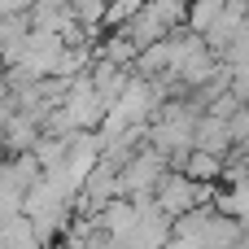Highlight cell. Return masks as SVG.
<instances>
[{"mask_svg":"<svg viewBox=\"0 0 249 249\" xmlns=\"http://www.w3.org/2000/svg\"><path fill=\"white\" fill-rule=\"evenodd\" d=\"M162 175H166V158L153 149H140L127 166H118V197L123 201H153V188Z\"/></svg>","mask_w":249,"mask_h":249,"instance_id":"cell-1","label":"cell"},{"mask_svg":"<svg viewBox=\"0 0 249 249\" xmlns=\"http://www.w3.org/2000/svg\"><path fill=\"white\" fill-rule=\"evenodd\" d=\"M96 228H101V236L114 245V241H123L131 228H136V210H131V201H123V197H114V201H105L101 206V214H96Z\"/></svg>","mask_w":249,"mask_h":249,"instance_id":"cell-2","label":"cell"},{"mask_svg":"<svg viewBox=\"0 0 249 249\" xmlns=\"http://www.w3.org/2000/svg\"><path fill=\"white\" fill-rule=\"evenodd\" d=\"M193 149H197V153H210V158H219V162H223V158L232 153L228 127H223L219 118H206V114H201V118H197V127H193Z\"/></svg>","mask_w":249,"mask_h":249,"instance_id":"cell-3","label":"cell"},{"mask_svg":"<svg viewBox=\"0 0 249 249\" xmlns=\"http://www.w3.org/2000/svg\"><path fill=\"white\" fill-rule=\"evenodd\" d=\"M175 175H184L188 184H210V188H219V175H223V162H219V158H210V153H197V149H188Z\"/></svg>","mask_w":249,"mask_h":249,"instance_id":"cell-4","label":"cell"},{"mask_svg":"<svg viewBox=\"0 0 249 249\" xmlns=\"http://www.w3.org/2000/svg\"><path fill=\"white\" fill-rule=\"evenodd\" d=\"M83 197L101 210L105 201H114L118 197V171L114 166H105V162H96L92 171H88V179H83Z\"/></svg>","mask_w":249,"mask_h":249,"instance_id":"cell-5","label":"cell"},{"mask_svg":"<svg viewBox=\"0 0 249 249\" xmlns=\"http://www.w3.org/2000/svg\"><path fill=\"white\" fill-rule=\"evenodd\" d=\"M35 140H39V127L13 114V118L4 123V144H0V149H4V158H22V153L35 149Z\"/></svg>","mask_w":249,"mask_h":249,"instance_id":"cell-6","label":"cell"},{"mask_svg":"<svg viewBox=\"0 0 249 249\" xmlns=\"http://www.w3.org/2000/svg\"><path fill=\"white\" fill-rule=\"evenodd\" d=\"M219 18H223V0H197V4H184V31H193V35H206Z\"/></svg>","mask_w":249,"mask_h":249,"instance_id":"cell-7","label":"cell"},{"mask_svg":"<svg viewBox=\"0 0 249 249\" xmlns=\"http://www.w3.org/2000/svg\"><path fill=\"white\" fill-rule=\"evenodd\" d=\"M210 210L214 214H223V219H232V223H245V188H214V201H210Z\"/></svg>","mask_w":249,"mask_h":249,"instance_id":"cell-8","label":"cell"},{"mask_svg":"<svg viewBox=\"0 0 249 249\" xmlns=\"http://www.w3.org/2000/svg\"><path fill=\"white\" fill-rule=\"evenodd\" d=\"M144 9H149V18L171 35V31H184V4L179 0H144Z\"/></svg>","mask_w":249,"mask_h":249,"instance_id":"cell-9","label":"cell"},{"mask_svg":"<svg viewBox=\"0 0 249 249\" xmlns=\"http://www.w3.org/2000/svg\"><path fill=\"white\" fill-rule=\"evenodd\" d=\"M31 162L39 166V175L53 171V166H61V162H66V140H48V136H39L35 149H31Z\"/></svg>","mask_w":249,"mask_h":249,"instance_id":"cell-10","label":"cell"},{"mask_svg":"<svg viewBox=\"0 0 249 249\" xmlns=\"http://www.w3.org/2000/svg\"><path fill=\"white\" fill-rule=\"evenodd\" d=\"M0 241H4V249H44L39 241H35V232H31V223L18 214V219H9L4 228H0Z\"/></svg>","mask_w":249,"mask_h":249,"instance_id":"cell-11","label":"cell"},{"mask_svg":"<svg viewBox=\"0 0 249 249\" xmlns=\"http://www.w3.org/2000/svg\"><path fill=\"white\" fill-rule=\"evenodd\" d=\"M136 9H140V0H123V4H105V18H101V31H118V26H127V22L136 18Z\"/></svg>","mask_w":249,"mask_h":249,"instance_id":"cell-12","label":"cell"},{"mask_svg":"<svg viewBox=\"0 0 249 249\" xmlns=\"http://www.w3.org/2000/svg\"><path fill=\"white\" fill-rule=\"evenodd\" d=\"M223 127H228V140H232V149H245V144H249V109H236V114H232Z\"/></svg>","mask_w":249,"mask_h":249,"instance_id":"cell-13","label":"cell"},{"mask_svg":"<svg viewBox=\"0 0 249 249\" xmlns=\"http://www.w3.org/2000/svg\"><path fill=\"white\" fill-rule=\"evenodd\" d=\"M0 166H4V153H0Z\"/></svg>","mask_w":249,"mask_h":249,"instance_id":"cell-14","label":"cell"}]
</instances>
